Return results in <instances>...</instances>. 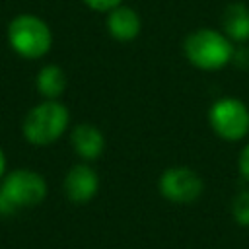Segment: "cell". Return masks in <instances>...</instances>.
Masks as SVG:
<instances>
[{"label": "cell", "mask_w": 249, "mask_h": 249, "mask_svg": "<svg viewBox=\"0 0 249 249\" xmlns=\"http://www.w3.org/2000/svg\"><path fill=\"white\" fill-rule=\"evenodd\" d=\"M235 43L230 41L222 29L196 27L183 39V56L191 66L202 72H218L233 62Z\"/></svg>", "instance_id": "1"}, {"label": "cell", "mask_w": 249, "mask_h": 249, "mask_svg": "<svg viewBox=\"0 0 249 249\" xmlns=\"http://www.w3.org/2000/svg\"><path fill=\"white\" fill-rule=\"evenodd\" d=\"M47 196V181L33 169H14L0 179V216L33 208Z\"/></svg>", "instance_id": "2"}, {"label": "cell", "mask_w": 249, "mask_h": 249, "mask_svg": "<svg viewBox=\"0 0 249 249\" xmlns=\"http://www.w3.org/2000/svg\"><path fill=\"white\" fill-rule=\"evenodd\" d=\"M70 124V111L58 99H45L33 105L21 123L23 138L33 146H49L56 142Z\"/></svg>", "instance_id": "3"}, {"label": "cell", "mask_w": 249, "mask_h": 249, "mask_svg": "<svg viewBox=\"0 0 249 249\" xmlns=\"http://www.w3.org/2000/svg\"><path fill=\"white\" fill-rule=\"evenodd\" d=\"M8 43L16 54L27 60L43 58L53 47V31L49 23L33 14H19L8 23Z\"/></svg>", "instance_id": "4"}, {"label": "cell", "mask_w": 249, "mask_h": 249, "mask_svg": "<svg viewBox=\"0 0 249 249\" xmlns=\"http://www.w3.org/2000/svg\"><path fill=\"white\" fill-rule=\"evenodd\" d=\"M208 124L218 138L239 142L249 134V107L233 95L218 97L208 107Z\"/></svg>", "instance_id": "5"}, {"label": "cell", "mask_w": 249, "mask_h": 249, "mask_svg": "<svg viewBox=\"0 0 249 249\" xmlns=\"http://www.w3.org/2000/svg\"><path fill=\"white\" fill-rule=\"evenodd\" d=\"M161 198L173 204H191L204 193V179L198 171L187 165H169L158 179Z\"/></svg>", "instance_id": "6"}, {"label": "cell", "mask_w": 249, "mask_h": 249, "mask_svg": "<svg viewBox=\"0 0 249 249\" xmlns=\"http://www.w3.org/2000/svg\"><path fill=\"white\" fill-rule=\"evenodd\" d=\"M62 189L70 202L86 204L99 193V173L88 161L74 163L64 175Z\"/></svg>", "instance_id": "7"}, {"label": "cell", "mask_w": 249, "mask_h": 249, "mask_svg": "<svg viewBox=\"0 0 249 249\" xmlns=\"http://www.w3.org/2000/svg\"><path fill=\"white\" fill-rule=\"evenodd\" d=\"M105 27L115 41L132 43L142 31V18L132 6L121 4L105 14Z\"/></svg>", "instance_id": "8"}, {"label": "cell", "mask_w": 249, "mask_h": 249, "mask_svg": "<svg viewBox=\"0 0 249 249\" xmlns=\"http://www.w3.org/2000/svg\"><path fill=\"white\" fill-rule=\"evenodd\" d=\"M70 144L84 161H93L105 152V134L99 126L91 123H80L70 132Z\"/></svg>", "instance_id": "9"}, {"label": "cell", "mask_w": 249, "mask_h": 249, "mask_svg": "<svg viewBox=\"0 0 249 249\" xmlns=\"http://www.w3.org/2000/svg\"><path fill=\"white\" fill-rule=\"evenodd\" d=\"M222 31L235 45L249 41V6L245 2H230L222 12Z\"/></svg>", "instance_id": "10"}, {"label": "cell", "mask_w": 249, "mask_h": 249, "mask_svg": "<svg viewBox=\"0 0 249 249\" xmlns=\"http://www.w3.org/2000/svg\"><path fill=\"white\" fill-rule=\"evenodd\" d=\"M66 84H68L66 74L58 64H45L35 78L37 91L45 99H58L66 89Z\"/></svg>", "instance_id": "11"}, {"label": "cell", "mask_w": 249, "mask_h": 249, "mask_svg": "<svg viewBox=\"0 0 249 249\" xmlns=\"http://www.w3.org/2000/svg\"><path fill=\"white\" fill-rule=\"evenodd\" d=\"M231 218L237 226L249 228V189L239 191L231 198Z\"/></svg>", "instance_id": "12"}, {"label": "cell", "mask_w": 249, "mask_h": 249, "mask_svg": "<svg viewBox=\"0 0 249 249\" xmlns=\"http://www.w3.org/2000/svg\"><path fill=\"white\" fill-rule=\"evenodd\" d=\"M84 4L93 10V12H99V14H107L109 10L124 4V0H84Z\"/></svg>", "instance_id": "13"}, {"label": "cell", "mask_w": 249, "mask_h": 249, "mask_svg": "<svg viewBox=\"0 0 249 249\" xmlns=\"http://www.w3.org/2000/svg\"><path fill=\"white\" fill-rule=\"evenodd\" d=\"M237 171L249 183V142L243 144V148L239 150V156H237Z\"/></svg>", "instance_id": "14"}, {"label": "cell", "mask_w": 249, "mask_h": 249, "mask_svg": "<svg viewBox=\"0 0 249 249\" xmlns=\"http://www.w3.org/2000/svg\"><path fill=\"white\" fill-rule=\"evenodd\" d=\"M6 175V154H4V150H2V146H0V179Z\"/></svg>", "instance_id": "15"}]
</instances>
